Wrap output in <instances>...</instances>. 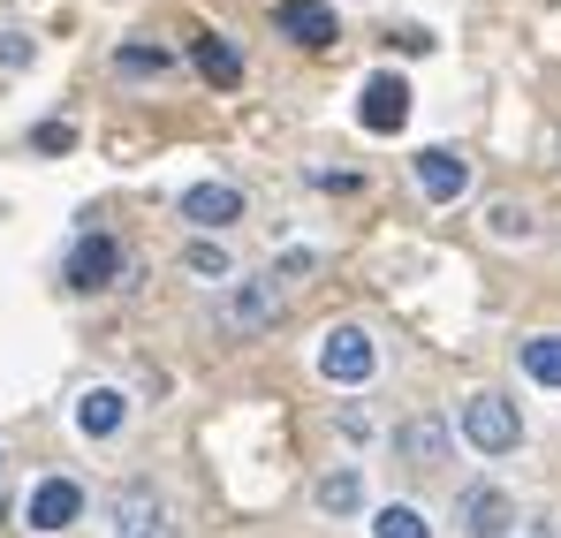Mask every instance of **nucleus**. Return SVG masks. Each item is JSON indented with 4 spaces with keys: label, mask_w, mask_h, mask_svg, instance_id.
<instances>
[{
    "label": "nucleus",
    "mask_w": 561,
    "mask_h": 538,
    "mask_svg": "<svg viewBox=\"0 0 561 538\" xmlns=\"http://www.w3.org/2000/svg\"><path fill=\"white\" fill-rule=\"evenodd\" d=\"M190 61H197V77H205L213 91H236V84H243V54H236L228 38H213V31H205V38H190Z\"/></svg>",
    "instance_id": "obj_14"
},
{
    "label": "nucleus",
    "mask_w": 561,
    "mask_h": 538,
    "mask_svg": "<svg viewBox=\"0 0 561 538\" xmlns=\"http://www.w3.org/2000/svg\"><path fill=\"white\" fill-rule=\"evenodd\" d=\"M516 538H561V531H554V516H531V524H524Z\"/></svg>",
    "instance_id": "obj_23"
},
{
    "label": "nucleus",
    "mask_w": 561,
    "mask_h": 538,
    "mask_svg": "<svg viewBox=\"0 0 561 538\" xmlns=\"http://www.w3.org/2000/svg\"><path fill=\"white\" fill-rule=\"evenodd\" d=\"M319 508L327 516H357L365 508V470H327L319 478Z\"/></svg>",
    "instance_id": "obj_15"
},
{
    "label": "nucleus",
    "mask_w": 561,
    "mask_h": 538,
    "mask_svg": "<svg viewBox=\"0 0 561 538\" xmlns=\"http://www.w3.org/2000/svg\"><path fill=\"white\" fill-rule=\"evenodd\" d=\"M524 371H531L539 387H561V334H531V342H524Z\"/></svg>",
    "instance_id": "obj_17"
},
{
    "label": "nucleus",
    "mask_w": 561,
    "mask_h": 538,
    "mask_svg": "<svg viewBox=\"0 0 561 538\" xmlns=\"http://www.w3.org/2000/svg\"><path fill=\"white\" fill-rule=\"evenodd\" d=\"M410 175H417V190H425L433 205H456V197L470 190V160H463V152H448V145H433V152L410 160Z\"/></svg>",
    "instance_id": "obj_9"
},
{
    "label": "nucleus",
    "mask_w": 561,
    "mask_h": 538,
    "mask_svg": "<svg viewBox=\"0 0 561 538\" xmlns=\"http://www.w3.org/2000/svg\"><path fill=\"white\" fill-rule=\"evenodd\" d=\"M114 69H122V77H160V69H168V54H160V46H122V54H114Z\"/></svg>",
    "instance_id": "obj_18"
},
{
    "label": "nucleus",
    "mask_w": 561,
    "mask_h": 538,
    "mask_svg": "<svg viewBox=\"0 0 561 538\" xmlns=\"http://www.w3.org/2000/svg\"><path fill=\"white\" fill-rule=\"evenodd\" d=\"M77 145V122H38L31 129V152H69Z\"/></svg>",
    "instance_id": "obj_20"
},
{
    "label": "nucleus",
    "mask_w": 561,
    "mask_h": 538,
    "mask_svg": "<svg viewBox=\"0 0 561 538\" xmlns=\"http://www.w3.org/2000/svg\"><path fill=\"white\" fill-rule=\"evenodd\" d=\"M0 478H8V448H0Z\"/></svg>",
    "instance_id": "obj_24"
},
{
    "label": "nucleus",
    "mask_w": 561,
    "mask_h": 538,
    "mask_svg": "<svg viewBox=\"0 0 561 538\" xmlns=\"http://www.w3.org/2000/svg\"><path fill=\"white\" fill-rule=\"evenodd\" d=\"M456 524H463V538H516V501L501 485H463L456 493Z\"/></svg>",
    "instance_id": "obj_5"
},
{
    "label": "nucleus",
    "mask_w": 561,
    "mask_h": 538,
    "mask_svg": "<svg viewBox=\"0 0 561 538\" xmlns=\"http://www.w3.org/2000/svg\"><path fill=\"white\" fill-rule=\"evenodd\" d=\"M373 371H379V342L357 327V319L327 327V342H319V379H334V387H365Z\"/></svg>",
    "instance_id": "obj_2"
},
{
    "label": "nucleus",
    "mask_w": 561,
    "mask_h": 538,
    "mask_svg": "<svg viewBox=\"0 0 561 538\" xmlns=\"http://www.w3.org/2000/svg\"><path fill=\"white\" fill-rule=\"evenodd\" d=\"M274 319H280V296H274V281H228V296H220V327L228 334H274Z\"/></svg>",
    "instance_id": "obj_4"
},
{
    "label": "nucleus",
    "mask_w": 561,
    "mask_h": 538,
    "mask_svg": "<svg viewBox=\"0 0 561 538\" xmlns=\"http://www.w3.org/2000/svg\"><path fill=\"white\" fill-rule=\"evenodd\" d=\"M114 538H175V508L160 485H122L114 493Z\"/></svg>",
    "instance_id": "obj_3"
},
{
    "label": "nucleus",
    "mask_w": 561,
    "mask_h": 538,
    "mask_svg": "<svg viewBox=\"0 0 561 538\" xmlns=\"http://www.w3.org/2000/svg\"><path fill=\"white\" fill-rule=\"evenodd\" d=\"M357 122H365L373 137H394V129L410 122V84H402V77H365V84H357Z\"/></svg>",
    "instance_id": "obj_7"
},
{
    "label": "nucleus",
    "mask_w": 561,
    "mask_h": 538,
    "mask_svg": "<svg viewBox=\"0 0 561 538\" xmlns=\"http://www.w3.org/2000/svg\"><path fill=\"white\" fill-rule=\"evenodd\" d=\"M122 425H129V394H122V387H92V394L77 402V433H84V440H114Z\"/></svg>",
    "instance_id": "obj_13"
},
{
    "label": "nucleus",
    "mask_w": 561,
    "mask_h": 538,
    "mask_svg": "<svg viewBox=\"0 0 561 538\" xmlns=\"http://www.w3.org/2000/svg\"><path fill=\"white\" fill-rule=\"evenodd\" d=\"M183 220L190 228H236L243 220V190L236 182H197V190H183Z\"/></svg>",
    "instance_id": "obj_11"
},
{
    "label": "nucleus",
    "mask_w": 561,
    "mask_h": 538,
    "mask_svg": "<svg viewBox=\"0 0 561 538\" xmlns=\"http://www.w3.org/2000/svg\"><path fill=\"white\" fill-rule=\"evenodd\" d=\"M456 440L478 455H508L524 440V417H516V402L508 394H493V387H478L463 410H456Z\"/></svg>",
    "instance_id": "obj_1"
},
{
    "label": "nucleus",
    "mask_w": 561,
    "mask_h": 538,
    "mask_svg": "<svg viewBox=\"0 0 561 538\" xmlns=\"http://www.w3.org/2000/svg\"><path fill=\"white\" fill-rule=\"evenodd\" d=\"M373 538H433V524H425L410 501H387V508L373 516Z\"/></svg>",
    "instance_id": "obj_16"
},
{
    "label": "nucleus",
    "mask_w": 561,
    "mask_h": 538,
    "mask_svg": "<svg viewBox=\"0 0 561 538\" xmlns=\"http://www.w3.org/2000/svg\"><path fill=\"white\" fill-rule=\"evenodd\" d=\"M77 516H84V485L77 478H38L31 501H23V524L31 531H69Z\"/></svg>",
    "instance_id": "obj_6"
},
{
    "label": "nucleus",
    "mask_w": 561,
    "mask_h": 538,
    "mask_svg": "<svg viewBox=\"0 0 561 538\" xmlns=\"http://www.w3.org/2000/svg\"><path fill=\"white\" fill-rule=\"evenodd\" d=\"M190 266H197V273H213V281H220V273H228V259H220V243H190Z\"/></svg>",
    "instance_id": "obj_21"
},
{
    "label": "nucleus",
    "mask_w": 561,
    "mask_h": 538,
    "mask_svg": "<svg viewBox=\"0 0 561 538\" xmlns=\"http://www.w3.org/2000/svg\"><path fill=\"white\" fill-rule=\"evenodd\" d=\"M23 61H31V46L23 38H0V69H23Z\"/></svg>",
    "instance_id": "obj_22"
},
{
    "label": "nucleus",
    "mask_w": 561,
    "mask_h": 538,
    "mask_svg": "<svg viewBox=\"0 0 561 538\" xmlns=\"http://www.w3.org/2000/svg\"><path fill=\"white\" fill-rule=\"evenodd\" d=\"M274 23H280V38H296V46H311V54H327V46L342 38V23H334L327 0H280Z\"/></svg>",
    "instance_id": "obj_8"
},
{
    "label": "nucleus",
    "mask_w": 561,
    "mask_h": 538,
    "mask_svg": "<svg viewBox=\"0 0 561 538\" xmlns=\"http://www.w3.org/2000/svg\"><path fill=\"white\" fill-rule=\"evenodd\" d=\"M448 440H456L448 417H410V425L394 433V455H402L410 470H433V462H448Z\"/></svg>",
    "instance_id": "obj_12"
},
{
    "label": "nucleus",
    "mask_w": 561,
    "mask_h": 538,
    "mask_svg": "<svg viewBox=\"0 0 561 538\" xmlns=\"http://www.w3.org/2000/svg\"><path fill=\"white\" fill-rule=\"evenodd\" d=\"M61 281L84 288V296L106 288V281H122V243H114V236H84V243L69 251V273H61Z\"/></svg>",
    "instance_id": "obj_10"
},
{
    "label": "nucleus",
    "mask_w": 561,
    "mask_h": 538,
    "mask_svg": "<svg viewBox=\"0 0 561 538\" xmlns=\"http://www.w3.org/2000/svg\"><path fill=\"white\" fill-rule=\"evenodd\" d=\"M485 220H493V236H501V243H524V236H531V213H524V205H493Z\"/></svg>",
    "instance_id": "obj_19"
}]
</instances>
